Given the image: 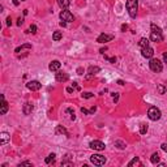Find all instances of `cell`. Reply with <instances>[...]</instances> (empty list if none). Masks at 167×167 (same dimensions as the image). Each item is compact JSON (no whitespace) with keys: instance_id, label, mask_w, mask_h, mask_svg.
Wrapping results in <instances>:
<instances>
[{"instance_id":"obj_17","label":"cell","mask_w":167,"mask_h":167,"mask_svg":"<svg viewBox=\"0 0 167 167\" xmlns=\"http://www.w3.org/2000/svg\"><path fill=\"white\" fill-rule=\"evenodd\" d=\"M99 71H101V68L97 67V65H90L89 68H87V73L91 74V76H95L97 73H99Z\"/></svg>"},{"instance_id":"obj_33","label":"cell","mask_w":167,"mask_h":167,"mask_svg":"<svg viewBox=\"0 0 167 167\" xmlns=\"http://www.w3.org/2000/svg\"><path fill=\"white\" fill-rule=\"evenodd\" d=\"M81 112H82L84 115H90V111H87L86 108H84V107H81Z\"/></svg>"},{"instance_id":"obj_5","label":"cell","mask_w":167,"mask_h":167,"mask_svg":"<svg viewBox=\"0 0 167 167\" xmlns=\"http://www.w3.org/2000/svg\"><path fill=\"white\" fill-rule=\"evenodd\" d=\"M89 146L91 149H94V150H98V152H101V150H105V148H106L105 142L99 141V140H94V141H91V142L89 144Z\"/></svg>"},{"instance_id":"obj_8","label":"cell","mask_w":167,"mask_h":167,"mask_svg":"<svg viewBox=\"0 0 167 167\" xmlns=\"http://www.w3.org/2000/svg\"><path fill=\"white\" fill-rule=\"evenodd\" d=\"M26 87L29 90H31V91H37V90H39L42 87V84L39 81H30V82L26 84Z\"/></svg>"},{"instance_id":"obj_47","label":"cell","mask_w":167,"mask_h":167,"mask_svg":"<svg viewBox=\"0 0 167 167\" xmlns=\"http://www.w3.org/2000/svg\"><path fill=\"white\" fill-rule=\"evenodd\" d=\"M60 25H62V26H65V21H60Z\"/></svg>"},{"instance_id":"obj_38","label":"cell","mask_w":167,"mask_h":167,"mask_svg":"<svg viewBox=\"0 0 167 167\" xmlns=\"http://www.w3.org/2000/svg\"><path fill=\"white\" fill-rule=\"evenodd\" d=\"M11 25H12V19L8 17V19H7V26H11Z\"/></svg>"},{"instance_id":"obj_42","label":"cell","mask_w":167,"mask_h":167,"mask_svg":"<svg viewBox=\"0 0 167 167\" xmlns=\"http://www.w3.org/2000/svg\"><path fill=\"white\" fill-rule=\"evenodd\" d=\"M163 62L167 63V52H163Z\"/></svg>"},{"instance_id":"obj_12","label":"cell","mask_w":167,"mask_h":167,"mask_svg":"<svg viewBox=\"0 0 167 167\" xmlns=\"http://www.w3.org/2000/svg\"><path fill=\"white\" fill-rule=\"evenodd\" d=\"M11 140V136L8 132H1V135H0V144L1 145H5V144L9 142Z\"/></svg>"},{"instance_id":"obj_45","label":"cell","mask_w":167,"mask_h":167,"mask_svg":"<svg viewBox=\"0 0 167 167\" xmlns=\"http://www.w3.org/2000/svg\"><path fill=\"white\" fill-rule=\"evenodd\" d=\"M67 91H68V93H72V91H73V87H67Z\"/></svg>"},{"instance_id":"obj_3","label":"cell","mask_w":167,"mask_h":167,"mask_svg":"<svg viewBox=\"0 0 167 167\" xmlns=\"http://www.w3.org/2000/svg\"><path fill=\"white\" fill-rule=\"evenodd\" d=\"M149 67H150V69H152L153 72H155V73H161L162 69H163V64H162L161 60L158 59H150V63H149Z\"/></svg>"},{"instance_id":"obj_31","label":"cell","mask_w":167,"mask_h":167,"mask_svg":"<svg viewBox=\"0 0 167 167\" xmlns=\"http://www.w3.org/2000/svg\"><path fill=\"white\" fill-rule=\"evenodd\" d=\"M105 59H106V60H108L110 63H115V62H116V58H108L107 55H105Z\"/></svg>"},{"instance_id":"obj_15","label":"cell","mask_w":167,"mask_h":167,"mask_svg":"<svg viewBox=\"0 0 167 167\" xmlns=\"http://www.w3.org/2000/svg\"><path fill=\"white\" fill-rule=\"evenodd\" d=\"M33 110H34V106L31 105V103H25V105H24V108H22V111H24V115H30Z\"/></svg>"},{"instance_id":"obj_6","label":"cell","mask_w":167,"mask_h":167,"mask_svg":"<svg viewBox=\"0 0 167 167\" xmlns=\"http://www.w3.org/2000/svg\"><path fill=\"white\" fill-rule=\"evenodd\" d=\"M60 19H62V21L72 22L74 20V17H73V15H72L69 11L64 9V11H62V12H60Z\"/></svg>"},{"instance_id":"obj_44","label":"cell","mask_w":167,"mask_h":167,"mask_svg":"<svg viewBox=\"0 0 167 167\" xmlns=\"http://www.w3.org/2000/svg\"><path fill=\"white\" fill-rule=\"evenodd\" d=\"M107 50V47H103V48H101L99 51H101V54H105V51Z\"/></svg>"},{"instance_id":"obj_22","label":"cell","mask_w":167,"mask_h":167,"mask_svg":"<svg viewBox=\"0 0 167 167\" xmlns=\"http://www.w3.org/2000/svg\"><path fill=\"white\" fill-rule=\"evenodd\" d=\"M150 162H152L153 164L159 163V154H158V153H153V155L150 157Z\"/></svg>"},{"instance_id":"obj_32","label":"cell","mask_w":167,"mask_h":167,"mask_svg":"<svg viewBox=\"0 0 167 167\" xmlns=\"http://www.w3.org/2000/svg\"><path fill=\"white\" fill-rule=\"evenodd\" d=\"M30 31L33 33V34H35V33H37V26H35V25H31V26H30Z\"/></svg>"},{"instance_id":"obj_37","label":"cell","mask_w":167,"mask_h":167,"mask_svg":"<svg viewBox=\"0 0 167 167\" xmlns=\"http://www.w3.org/2000/svg\"><path fill=\"white\" fill-rule=\"evenodd\" d=\"M22 24H24V19H22V17H20V19L17 20V25H19V26H21Z\"/></svg>"},{"instance_id":"obj_41","label":"cell","mask_w":167,"mask_h":167,"mask_svg":"<svg viewBox=\"0 0 167 167\" xmlns=\"http://www.w3.org/2000/svg\"><path fill=\"white\" fill-rule=\"evenodd\" d=\"M95 110H97V107H95V106H94V107H91V108L89 110V111H90V114H94V112H95Z\"/></svg>"},{"instance_id":"obj_9","label":"cell","mask_w":167,"mask_h":167,"mask_svg":"<svg viewBox=\"0 0 167 167\" xmlns=\"http://www.w3.org/2000/svg\"><path fill=\"white\" fill-rule=\"evenodd\" d=\"M114 39V35H111V34H101L98 38H97V42L98 43H105V42H110V40H112Z\"/></svg>"},{"instance_id":"obj_10","label":"cell","mask_w":167,"mask_h":167,"mask_svg":"<svg viewBox=\"0 0 167 167\" xmlns=\"http://www.w3.org/2000/svg\"><path fill=\"white\" fill-rule=\"evenodd\" d=\"M55 78H56V81H58V82H65V81L69 80V76H68V73H64V72H59V71H58Z\"/></svg>"},{"instance_id":"obj_21","label":"cell","mask_w":167,"mask_h":167,"mask_svg":"<svg viewBox=\"0 0 167 167\" xmlns=\"http://www.w3.org/2000/svg\"><path fill=\"white\" fill-rule=\"evenodd\" d=\"M62 38H63V33H62V31H59V30L54 31V34H52V39L54 40H56V42H58V40H60Z\"/></svg>"},{"instance_id":"obj_19","label":"cell","mask_w":167,"mask_h":167,"mask_svg":"<svg viewBox=\"0 0 167 167\" xmlns=\"http://www.w3.org/2000/svg\"><path fill=\"white\" fill-rule=\"evenodd\" d=\"M55 133L56 135H64V136H68V132H67V129H65L63 125H58L55 129Z\"/></svg>"},{"instance_id":"obj_24","label":"cell","mask_w":167,"mask_h":167,"mask_svg":"<svg viewBox=\"0 0 167 167\" xmlns=\"http://www.w3.org/2000/svg\"><path fill=\"white\" fill-rule=\"evenodd\" d=\"M136 164H141V162H140V158H139V157H135V158H133L132 161L128 163V166L132 167V166H136Z\"/></svg>"},{"instance_id":"obj_25","label":"cell","mask_w":167,"mask_h":167,"mask_svg":"<svg viewBox=\"0 0 167 167\" xmlns=\"http://www.w3.org/2000/svg\"><path fill=\"white\" fill-rule=\"evenodd\" d=\"M146 132H148V124H140V133L141 135H146Z\"/></svg>"},{"instance_id":"obj_23","label":"cell","mask_w":167,"mask_h":167,"mask_svg":"<svg viewBox=\"0 0 167 167\" xmlns=\"http://www.w3.org/2000/svg\"><path fill=\"white\" fill-rule=\"evenodd\" d=\"M55 158H56V155L52 153V154H50L48 157L44 159V162H46V164H51V163H54V162H55Z\"/></svg>"},{"instance_id":"obj_1","label":"cell","mask_w":167,"mask_h":167,"mask_svg":"<svg viewBox=\"0 0 167 167\" xmlns=\"http://www.w3.org/2000/svg\"><path fill=\"white\" fill-rule=\"evenodd\" d=\"M125 7H127V11L129 13V16L132 19H135L137 16V9H139V0H127Z\"/></svg>"},{"instance_id":"obj_13","label":"cell","mask_w":167,"mask_h":167,"mask_svg":"<svg viewBox=\"0 0 167 167\" xmlns=\"http://www.w3.org/2000/svg\"><path fill=\"white\" fill-rule=\"evenodd\" d=\"M8 108H9V106H8V102H7L5 99H4V95H1V110H0V114H1V115H5L7 112H8Z\"/></svg>"},{"instance_id":"obj_30","label":"cell","mask_w":167,"mask_h":167,"mask_svg":"<svg viewBox=\"0 0 167 167\" xmlns=\"http://www.w3.org/2000/svg\"><path fill=\"white\" fill-rule=\"evenodd\" d=\"M72 87H73L74 90H77V91H80V90H81V87L78 86V84H77V82H73V84H72Z\"/></svg>"},{"instance_id":"obj_29","label":"cell","mask_w":167,"mask_h":167,"mask_svg":"<svg viewBox=\"0 0 167 167\" xmlns=\"http://www.w3.org/2000/svg\"><path fill=\"white\" fill-rule=\"evenodd\" d=\"M158 91H159V94H164L166 86H163V85H158Z\"/></svg>"},{"instance_id":"obj_36","label":"cell","mask_w":167,"mask_h":167,"mask_svg":"<svg viewBox=\"0 0 167 167\" xmlns=\"http://www.w3.org/2000/svg\"><path fill=\"white\" fill-rule=\"evenodd\" d=\"M112 97H114V102H118V99H119V94H118V93H114V94H112Z\"/></svg>"},{"instance_id":"obj_18","label":"cell","mask_w":167,"mask_h":167,"mask_svg":"<svg viewBox=\"0 0 167 167\" xmlns=\"http://www.w3.org/2000/svg\"><path fill=\"white\" fill-rule=\"evenodd\" d=\"M56 1H58L59 7L63 8V9H67L69 7V4H71V0H56Z\"/></svg>"},{"instance_id":"obj_43","label":"cell","mask_w":167,"mask_h":167,"mask_svg":"<svg viewBox=\"0 0 167 167\" xmlns=\"http://www.w3.org/2000/svg\"><path fill=\"white\" fill-rule=\"evenodd\" d=\"M77 73H78V74H84V69H82V68H78V69H77Z\"/></svg>"},{"instance_id":"obj_28","label":"cell","mask_w":167,"mask_h":167,"mask_svg":"<svg viewBox=\"0 0 167 167\" xmlns=\"http://www.w3.org/2000/svg\"><path fill=\"white\" fill-rule=\"evenodd\" d=\"M93 97H94V94L93 93H89V91L82 94V98H85V99H90V98H93Z\"/></svg>"},{"instance_id":"obj_7","label":"cell","mask_w":167,"mask_h":167,"mask_svg":"<svg viewBox=\"0 0 167 167\" xmlns=\"http://www.w3.org/2000/svg\"><path fill=\"white\" fill-rule=\"evenodd\" d=\"M141 55H142L145 59H152L153 55H154V50L150 46L144 47V48H141Z\"/></svg>"},{"instance_id":"obj_11","label":"cell","mask_w":167,"mask_h":167,"mask_svg":"<svg viewBox=\"0 0 167 167\" xmlns=\"http://www.w3.org/2000/svg\"><path fill=\"white\" fill-rule=\"evenodd\" d=\"M60 67H62V63H60L59 60H52L48 65V69L51 72H58L60 69Z\"/></svg>"},{"instance_id":"obj_16","label":"cell","mask_w":167,"mask_h":167,"mask_svg":"<svg viewBox=\"0 0 167 167\" xmlns=\"http://www.w3.org/2000/svg\"><path fill=\"white\" fill-rule=\"evenodd\" d=\"M29 51V50H31V44L30 43H25V44H22V46H20V47H17V48L15 50V52L16 54H20L21 51Z\"/></svg>"},{"instance_id":"obj_4","label":"cell","mask_w":167,"mask_h":167,"mask_svg":"<svg viewBox=\"0 0 167 167\" xmlns=\"http://www.w3.org/2000/svg\"><path fill=\"white\" fill-rule=\"evenodd\" d=\"M90 162L94 164V166H103L106 163V157L101 154H93L90 157Z\"/></svg>"},{"instance_id":"obj_39","label":"cell","mask_w":167,"mask_h":167,"mask_svg":"<svg viewBox=\"0 0 167 167\" xmlns=\"http://www.w3.org/2000/svg\"><path fill=\"white\" fill-rule=\"evenodd\" d=\"M128 29V25L127 24H124V25H121V31H125Z\"/></svg>"},{"instance_id":"obj_46","label":"cell","mask_w":167,"mask_h":167,"mask_svg":"<svg viewBox=\"0 0 167 167\" xmlns=\"http://www.w3.org/2000/svg\"><path fill=\"white\" fill-rule=\"evenodd\" d=\"M118 84H119V85H124V81H121V80H118Z\"/></svg>"},{"instance_id":"obj_26","label":"cell","mask_w":167,"mask_h":167,"mask_svg":"<svg viewBox=\"0 0 167 167\" xmlns=\"http://www.w3.org/2000/svg\"><path fill=\"white\" fill-rule=\"evenodd\" d=\"M150 28H152V31H154V33H161L162 34V29L159 28V26H157L155 24H152L150 25Z\"/></svg>"},{"instance_id":"obj_34","label":"cell","mask_w":167,"mask_h":167,"mask_svg":"<svg viewBox=\"0 0 167 167\" xmlns=\"http://www.w3.org/2000/svg\"><path fill=\"white\" fill-rule=\"evenodd\" d=\"M19 166H20V167H21V166H31V163H30V162L26 161V162H22V163H20Z\"/></svg>"},{"instance_id":"obj_14","label":"cell","mask_w":167,"mask_h":167,"mask_svg":"<svg viewBox=\"0 0 167 167\" xmlns=\"http://www.w3.org/2000/svg\"><path fill=\"white\" fill-rule=\"evenodd\" d=\"M150 39H152L153 42H162V40H163V35H162L161 33H154V31H152V33H150Z\"/></svg>"},{"instance_id":"obj_2","label":"cell","mask_w":167,"mask_h":167,"mask_svg":"<svg viewBox=\"0 0 167 167\" xmlns=\"http://www.w3.org/2000/svg\"><path fill=\"white\" fill-rule=\"evenodd\" d=\"M148 116H149V119H150V120L157 121V120H159V119H161L162 112H161V110H159L158 107L152 106V107L149 108V111H148Z\"/></svg>"},{"instance_id":"obj_20","label":"cell","mask_w":167,"mask_h":167,"mask_svg":"<svg viewBox=\"0 0 167 167\" xmlns=\"http://www.w3.org/2000/svg\"><path fill=\"white\" fill-rule=\"evenodd\" d=\"M149 46V39L148 38H141L139 42V47L140 48H144V47H148Z\"/></svg>"},{"instance_id":"obj_40","label":"cell","mask_w":167,"mask_h":167,"mask_svg":"<svg viewBox=\"0 0 167 167\" xmlns=\"http://www.w3.org/2000/svg\"><path fill=\"white\" fill-rule=\"evenodd\" d=\"M21 1H25V0H13V4H15V5H19Z\"/></svg>"},{"instance_id":"obj_27","label":"cell","mask_w":167,"mask_h":167,"mask_svg":"<svg viewBox=\"0 0 167 167\" xmlns=\"http://www.w3.org/2000/svg\"><path fill=\"white\" fill-rule=\"evenodd\" d=\"M115 145L118 146L119 149H124V148H125V144H124L123 141H115Z\"/></svg>"},{"instance_id":"obj_35","label":"cell","mask_w":167,"mask_h":167,"mask_svg":"<svg viewBox=\"0 0 167 167\" xmlns=\"http://www.w3.org/2000/svg\"><path fill=\"white\" fill-rule=\"evenodd\" d=\"M161 148H162V150H163V152H166V153H167V142L162 144V145H161Z\"/></svg>"}]
</instances>
